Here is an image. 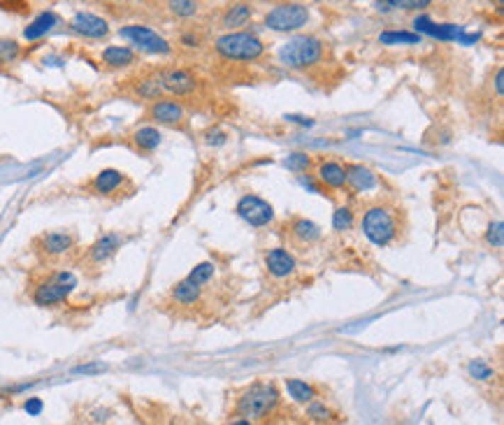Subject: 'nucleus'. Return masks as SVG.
I'll return each mask as SVG.
<instances>
[{
	"mask_svg": "<svg viewBox=\"0 0 504 425\" xmlns=\"http://www.w3.org/2000/svg\"><path fill=\"white\" fill-rule=\"evenodd\" d=\"M281 404V393L274 383L267 381H256L237 397L235 412L240 419L247 421H265L267 416H272Z\"/></svg>",
	"mask_w": 504,
	"mask_h": 425,
	"instance_id": "f257e3e1",
	"label": "nucleus"
},
{
	"mask_svg": "<svg viewBox=\"0 0 504 425\" xmlns=\"http://www.w3.org/2000/svg\"><path fill=\"white\" fill-rule=\"evenodd\" d=\"M325 45L316 35H293L279 49V61L291 70H309L323 61Z\"/></svg>",
	"mask_w": 504,
	"mask_h": 425,
	"instance_id": "f03ea898",
	"label": "nucleus"
},
{
	"mask_svg": "<svg viewBox=\"0 0 504 425\" xmlns=\"http://www.w3.org/2000/svg\"><path fill=\"white\" fill-rule=\"evenodd\" d=\"M363 232L376 246H388L400 235L398 212L386 205H372L363 214Z\"/></svg>",
	"mask_w": 504,
	"mask_h": 425,
	"instance_id": "7ed1b4c3",
	"label": "nucleus"
},
{
	"mask_svg": "<svg viewBox=\"0 0 504 425\" xmlns=\"http://www.w3.org/2000/svg\"><path fill=\"white\" fill-rule=\"evenodd\" d=\"M74 288H77V274L70 270H54L35 283L30 300L38 307H56L65 302Z\"/></svg>",
	"mask_w": 504,
	"mask_h": 425,
	"instance_id": "20e7f679",
	"label": "nucleus"
},
{
	"mask_svg": "<svg viewBox=\"0 0 504 425\" xmlns=\"http://www.w3.org/2000/svg\"><path fill=\"white\" fill-rule=\"evenodd\" d=\"M214 49L225 61H258L265 54L263 40L247 30L223 33L221 38H216Z\"/></svg>",
	"mask_w": 504,
	"mask_h": 425,
	"instance_id": "39448f33",
	"label": "nucleus"
},
{
	"mask_svg": "<svg viewBox=\"0 0 504 425\" xmlns=\"http://www.w3.org/2000/svg\"><path fill=\"white\" fill-rule=\"evenodd\" d=\"M307 21H309V10H307V5H302V3L276 5L265 14V26L270 30H276V33L300 30L302 26H307Z\"/></svg>",
	"mask_w": 504,
	"mask_h": 425,
	"instance_id": "423d86ee",
	"label": "nucleus"
},
{
	"mask_svg": "<svg viewBox=\"0 0 504 425\" xmlns=\"http://www.w3.org/2000/svg\"><path fill=\"white\" fill-rule=\"evenodd\" d=\"M119 35L123 40H128L130 45H135L138 49H142V52L161 54V56H167L172 52V45L167 42L163 35H158L154 28L142 26V23H130V26H123L119 30Z\"/></svg>",
	"mask_w": 504,
	"mask_h": 425,
	"instance_id": "0eeeda50",
	"label": "nucleus"
},
{
	"mask_svg": "<svg viewBox=\"0 0 504 425\" xmlns=\"http://www.w3.org/2000/svg\"><path fill=\"white\" fill-rule=\"evenodd\" d=\"M235 212L242 221H247L249 226L254 228H263L267 223H272L274 219V207L263 200L260 196H254V193H247L240 198L237 207H235Z\"/></svg>",
	"mask_w": 504,
	"mask_h": 425,
	"instance_id": "6e6552de",
	"label": "nucleus"
},
{
	"mask_svg": "<svg viewBox=\"0 0 504 425\" xmlns=\"http://www.w3.org/2000/svg\"><path fill=\"white\" fill-rule=\"evenodd\" d=\"M158 79H161L163 91L172 96H191L198 89L196 74L186 68H179V65H167V68L158 72Z\"/></svg>",
	"mask_w": 504,
	"mask_h": 425,
	"instance_id": "1a4fd4ad",
	"label": "nucleus"
},
{
	"mask_svg": "<svg viewBox=\"0 0 504 425\" xmlns=\"http://www.w3.org/2000/svg\"><path fill=\"white\" fill-rule=\"evenodd\" d=\"M74 244H77V237L68 230H54V232H45L35 239L38 251L45 258H61L65 254H70Z\"/></svg>",
	"mask_w": 504,
	"mask_h": 425,
	"instance_id": "9d476101",
	"label": "nucleus"
},
{
	"mask_svg": "<svg viewBox=\"0 0 504 425\" xmlns=\"http://www.w3.org/2000/svg\"><path fill=\"white\" fill-rule=\"evenodd\" d=\"M70 30L89 40H103L109 35V23L94 12H77L70 19Z\"/></svg>",
	"mask_w": 504,
	"mask_h": 425,
	"instance_id": "9b49d317",
	"label": "nucleus"
},
{
	"mask_svg": "<svg viewBox=\"0 0 504 425\" xmlns=\"http://www.w3.org/2000/svg\"><path fill=\"white\" fill-rule=\"evenodd\" d=\"M121 244H123V237L119 232H105V235H100L94 244L86 249V258H84V261H86V265H103L119 251Z\"/></svg>",
	"mask_w": 504,
	"mask_h": 425,
	"instance_id": "f8f14e48",
	"label": "nucleus"
},
{
	"mask_svg": "<svg viewBox=\"0 0 504 425\" xmlns=\"http://www.w3.org/2000/svg\"><path fill=\"white\" fill-rule=\"evenodd\" d=\"M149 116L151 121L161 123V126H179V123L186 119V110H184V105L177 103V100L161 98L156 100V103H151Z\"/></svg>",
	"mask_w": 504,
	"mask_h": 425,
	"instance_id": "ddd939ff",
	"label": "nucleus"
},
{
	"mask_svg": "<svg viewBox=\"0 0 504 425\" xmlns=\"http://www.w3.org/2000/svg\"><path fill=\"white\" fill-rule=\"evenodd\" d=\"M265 268L274 279H286V277H291V274H296L298 261L289 249L276 246V249H270V251L265 254Z\"/></svg>",
	"mask_w": 504,
	"mask_h": 425,
	"instance_id": "4468645a",
	"label": "nucleus"
},
{
	"mask_svg": "<svg viewBox=\"0 0 504 425\" xmlns=\"http://www.w3.org/2000/svg\"><path fill=\"white\" fill-rule=\"evenodd\" d=\"M125 174L121 170H114V168H105L100 170L94 179H91V191H94L96 196H114L119 193L125 184Z\"/></svg>",
	"mask_w": 504,
	"mask_h": 425,
	"instance_id": "2eb2a0df",
	"label": "nucleus"
},
{
	"mask_svg": "<svg viewBox=\"0 0 504 425\" xmlns=\"http://www.w3.org/2000/svg\"><path fill=\"white\" fill-rule=\"evenodd\" d=\"M316 179L327 188H342L347 186V170L337 161H318L316 165Z\"/></svg>",
	"mask_w": 504,
	"mask_h": 425,
	"instance_id": "dca6fc26",
	"label": "nucleus"
},
{
	"mask_svg": "<svg viewBox=\"0 0 504 425\" xmlns=\"http://www.w3.org/2000/svg\"><path fill=\"white\" fill-rule=\"evenodd\" d=\"M344 170H347V186L354 188L356 193H365V191H372L376 186V174L367 165L351 163L344 165Z\"/></svg>",
	"mask_w": 504,
	"mask_h": 425,
	"instance_id": "f3484780",
	"label": "nucleus"
},
{
	"mask_svg": "<svg viewBox=\"0 0 504 425\" xmlns=\"http://www.w3.org/2000/svg\"><path fill=\"white\" fill-rule=\"evenodd\" d=\"M289 232H291L293 242H298V244H302V246H309V244H314V242L321 239V228H318L314 221L305 219V216H296V219H291Z\"/></svg>",
	"mask_w": 504,
	"mask_h": 425,
	"instance_id": "a211bd4d",
	"label": "nucleus"
},
{
	"mask_svg": "<svg viewBox=\"0 0 504 425\" xmlns=\"http://www.w3.org/2000/svg\"><path fill=\"white\" fill-rule=\"evenodd\" d=\"M100 61H103L107 68L121 70V68H130V65H135L138 63V54H135V49H130V47L112 45V47L103 49V54H100Z\"/></svg>",
	"mask_w": 504,
	"mask_h": 425,
	"instance_id": "6ab92c4d",
	"label": "nucleus"
},
{
	"mask_svg": "<svg viewBox=\"0 0 504 425\" xmlns=\"http://www.w3.org/2000/svg\"><path fill=\"white\" fill-rule=\"evenodd\" d=\"M251 16H254V7L249 3H235V5L225 7V12L221 16V26L228 33H235L237 28L247 26L251 21Z\"/></svg>",
	"mask_w": 504,
	"mask_h": 425,
	"instance_id": "aec40b11",
	"label": "nucleus"
},
{
	"mask_svg": "<svg viewBox=\"0 0 504 425\" xmlns=\"http://www.w3.org/2000/svg\"><path fill=\"white\" fill-rule=\"evenodd\" d=\"M61 23V19H58V14L54 12H40L35 19H33L26 28H23V38L26 40H40V38H45L49 30H54V26H58Z\"/></svg>",
	"mask_w": 504,
	"mask_h": 425,
	"instance_id": "412c9836",
	"label": "nucleus"
},
{
	"mask_svg": "<svg viewBox=\"0 0 504 425\" xmlns=\"http://www.w3.org/2000/svg\"><path fill=\"white\" fill-rule=\"evenodd\" d=\"M130 140H133V144H135V149H140V152H145V154H151L161 147L163 135L156 126H142L133 132Z\"/></svg>",
	"mask_w": 504,
	"mask_h": 425,
	"instance_id": "4be33fe9",
	"label": "nucleus"
},
{
	"mask_svg": "<svg viewBox=\"0 0 504 425\" xmlns=\"http://www.w3.org/2000/svg\"><path fill=\"white\" fill-rule=\"evenodd\" d=\"M200 298H203V288L196 286V283H191L189 279H181L172 286V300L177 305H184V307L198 305Z\"/></svg>",
	"mask_w": 504,
	"mask_h": 425,
	"instance_id": "5701e85b",
	"label": "nucleus"
},
{
	"mask_svg": "<svg viewBox=\"0 0 504 425\" xmlns=\"http://www.w3.org/2000/svg\"><path fill=\"white\" fill-rule=\"evenodd\" d=\"M286 390H289V395L293 402H298V404H309V402H314V400L318 397V390L312 386V383H307V381H302V379H286Z\"/></svg>",
	"mask_w": 504,
	"mask_h": 425,
	"instance_id": "b1692460",
	"label": "nucleus"
},
{
	"mask_svg": "<svg viewBox=\"0 0 504 425\" xmlns=\"http://www.w3.org/2000/svg\"><path fill=\"white\" fill-rule=\"evenodd\" d=\"M414 26H416V30H423V33H427V35L439 38V40H451V38H456L458 33H460V28L453 26V23H432L430 19H427V16L416 19Z\"/></svg>",
	"mask_w": 504,
	"mask_h": 425,
	"instance_id": "393cba45",
	"label": "nucleus"
},
{
	"mask_svg": "<svg viewBox=\"0 0 504 425\" xmlns=\"http://www.w3.org/2000/svg\"><path fill=\"white\" fill-rule=\"evenodd\" d=\"M135 96L142 98V100H161L163 96V84L161 79H158V72L156 74H147V77H142L138 84H135Z\"/></svg>",
	"mask_w": 504,
	"mask_h": 425,
	"instance_id": "a878e982",
	"label": "nucleus"
},
{
	"mask_svg": "<svg viewBox=\"0 0 504 425\" xmlns=\"http://www.w3.org/2000/svg\"><path fill=\"white\" fill-rule=\"evenodd\" d=\"M381 45H421V35L418 33L407 30H386L379 35Z\"/></svg>",
	"mask_w": 504,
	"mask_h": 425,
	"instance_id": "bb28decb",
	"label": "nucleus"
},
{
	"mask_svg": "<svg viewBox=\"0 0 504 425\" xmlns=\"http://www.w3.org/2000/svg\"><path fill=\"white\" fill-rule=\"evenodd\" d=\"M379 12H391V10H423V7H430L427 0H386V3L374 5Z\"/></svg>",
	"mask_w": 504,
	"mask_h": 425,
	"instance_id": "cd10ccee",
	"label": "nucleus"
},
{
	"mask_svg": "<svg viewBox=\"0 0 504 425\" xmlns=\"http://www.w3.org/2000/svg\"><path fill=\"white\" fill-rule=\"evenodd\" d=\"M332 409L330 407H325V402H318V400H314V402H309L307 404V419L316 423V425H325V423H330L332 421Z\"/></svg>",
	"mask_w": 504,
	"mask_h": 425,
	"instance_id": "c85d7f7f",
	"label": "nucleus"
},
{
	"mask_svg": "<svg viewBox=\"0 0 504 425\" xmlns=\"http://www.w3.org/2000/svg\"><path fill=\"white\" fill-rule=\"evenodd\" d=\"M214 272H216V265H214V263H209V261H205V263H198L196 268H193V270L189 272V277H186V279H189L191 283H196V286L203 288L205 283L214 277Z\"/></svg>",
	"mask_w": 504,
	"mask_h": 425,
	"instance_id": "c756f323",
	"label": "nucleus"
},
{
	"mask_svg": "<svg viewBox=\"0 0 504 425\" xmlns=\"http://www.w3.org/2000/svg\"><path fill=\"white\" fill-rule=\"evenodd\" d=\"M21 45L16 40H0V65H12L19 61Z\"/></svg>",
	"mask_w": 504,
	"mask_h": 425,
	"instance_id": "7c9ffc66",
	"label": "nucleus"
},
{
	"mask_svg": "<svg viewBox=\"0 0 504 425\" xmlns=\"http://www.w3.org/2000/svg\"><path fill=\"white\" fill-rule=\"evenodd\" d=\"M167 10L170 14L179 16V19H191V16H196L200 5L193 3V0H172V3H167Z\"/></svg>",
	"mask_w": 504,
	"mask_h": 425,
	"instance_id": "2f4dec72",
	"label": "nucleus"
},
{
	"mask_svg": "<svg viewBox=\"0 0 504 425\" xmlns=\"http://www.w3.org/2000/svg\"><path fill=\"white\" fill-rule=\"evenodd\" d=\"M354 221H356V216L354 212L349 210V207H337L332 214V228L337 230V232H347L354 228Z\"/></svg>",
	"mask_w": 504,
	"mask_h": 425,
	"instance_id": "473e14b6",
	"label": "nucleus"
},
{
	"mask_svg": "<svg viewBox=\"0 0 504 425\" xmlns=\"http://www.w3.org/2000/svg\"><path fill=\"white\" fill-rule=\"evenodd\" d=\"M467 372H469V377L476 381H491L495 377V370L486 361H469Z\"/></svg>",
	"mask_w": 504,
	"mask_h": 425,
	"instance_id": "72a5a7b5",
	"label": "nucleus"
},
{
	"mask_svg": "<svg viewBox=\"0 0 504 425\" xmlns=\"http://www.w3.org/2000/svg\"><path fill=\"white\" fill-rule=\"evenodd\" d=\"M286 168L293 170V172H298V174H305L309 168H312V158H309L307 154L296 152V154H291L286 158Z\"/></svg>",
	"mask_w": 504,
	"mask_h": 425,
	"instance_id": "f704fd0d",
	"label": "nucleus"
},
{
	"mask_svg": "<svg viewBox=\"0 0 504 425\" xmlns=\"http://www.w3.org/2000/svg\"><path fill=\"white\" fill-rule=\"evenodd\" d=\"M179 45L184 49H203L205 45V35L200 30L196 28H191V30H184L181 35H179Z\"/></svg>",
	"mask_w": 504,
	"mask_h": 425,
	"instance_id": "c9c22d12",
	"label": "nucleus"
},
{
	"mask_svg": "<svg viewBox=\"0 0 504 425\" xmlns=\"http://www.w3.org/2000/svg\"><path fill=\"white\" fill-rule=\"evenodd\" d=\"M486 242H488V246L493 249H502L504 244V226L502 221H493L488 230H486Z\"/></svg>",
	"mask_w": 504,
	"mask_h": 425,
	"instance_id": "e433bc0d",
	"label": "nucleus"
},
{
	"mask_svg": "<svg viewBox=\"0 0 504 425\" xmlns=\"http://www.w3.org/2000/svg\"><path fill=\"white\" fill-rule=\"evenodd\" d=\"M205 142L207 144H212V147H221V144L228 142V135H225L223 130H209L205 135Z\"/></svg>",
	"mask_w": 504,
	"mask_h": 425,
	"instance_id": "4c0bfd02",
	"label": "nucleus"
},
{
	"mask_svg": "<svg viewBox=\"0 0 504 425\" xmlns=\"http://www.w3.org/2000/svg\"><path fill=\"white\" fill-rule=\"evenodd\" d=\"M42 407H45V404H42L40 397H28L26 402H23V409H26L28 416H38L42 412Z\"/></svg>",
	"mask_w": 504,
	"mask_h": 425,
	"instance_id": "58836bf2",
	"label": "nucleus"
},
{
	"mask_svg": "<svg viewBox=\"0 0 504 425\" xmlns=\"http://www.w3.org/2000/svg\"><path fill=\"white\" fill-rule=\"evenodd\" d=\"M107 368L103 363H91V365H79V368H74L72 372L74 374H96V372H105Z\"/></svg>",
	"mask_w": 504,
	"mask_h": 425,
	"instance_id": "ea45409f",
	"label": "nucleus"
},
{
	"mask_svg": "<svg viewBox=\"0 0 504 425\" xmlns=\"http://www.w3.org/2000/svg\"><path fill=\"white\" fill-rule=\"evenodd\" d=\"M109 416H112V412H109V409H96L94 412V421H98V423L103 421L105 423V421H109Z\"/></svg>",
	"mask_w": 504,
	"mask_h": 425,
	"instance_id": "a19ab883",
	"label": "nucleus"
},
{
	"mask_svg": "<svg viewBox=\"0 0 504 425\" xmlns=\"http://www.w3.org/2000/svg\"><path fill=\"white\" fill-rule=\"evenodd\" d=\"M502 77H504V72L502 68L495 70V91H498V96H502Z\"/></svg>",
	"mask_w": 504,
	"mask_h": 425,
	"instance_id": "79ce46f5",
	"label": "nucleus"
},
{
	"mask_svg": "<svg viewBox=\"0 0 504 425\" xmlns=\"http://www.w3.org/2000/svg\"><path fill=\"white\" fill-rule=\"evenodd\" d=\"M228 425H256L254 421H247V419H235V421H230Z\"/></svg>",
	"mask_w": 504,
	"mask_h": 425,
	"instance_id": "37998d69",
	"label": "nucleus"
},
{
	"mask_svg": "<svg viewBox=\"0 0 504 425\" xmlns=\"http://www.w3.org/2000/svg\"><path fill=\"white\" fill-rule=\"evenodd\" d=\"M276 425H281V423H276Z\"/></svg>",
	"mask_w": 504,
	"mask_h": 425,
	"instance_id": "c03bdc74",
	"label": "nucleus"
}]
</instances>
